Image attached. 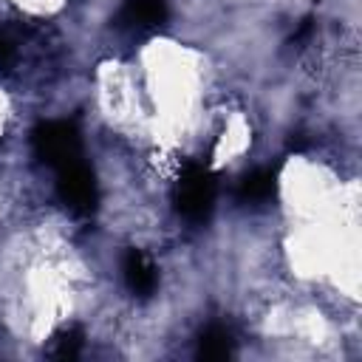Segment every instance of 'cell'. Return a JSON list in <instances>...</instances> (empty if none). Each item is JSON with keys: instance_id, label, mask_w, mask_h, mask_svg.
Segmentation results:
<instances>
[{"instance_id": "cell-1", "label": "cell", "mask_w": 362, "mask_h": 362, "mask_svg": "<svg viewBox=\"0 0 362 362\" xmlns=\"http://www.w3.org/2000/svg\"><path fill=\"white\" fill-rule=\"evenodd\" d=\"M34 150L37 156L59 170L76 158H82V139H79V130L74 122L68 119H54V122H42L37 130H34Z\"/></svg>"}, {"instance_id": "cell-2", "label": "cell", "mask_w": 362, "mask_h": 362, "mask_svg": "<svg viewBox=\"0 0 362 362\" xmlns=\"http://www.w3.org/2000/svg\"><path fill=\"white\" fill-rule=\"evenodd\" d=\"M215 204V178L201 164H189L175 187V206L189 221H204Z\"/></svg>"}, {"instance_id": "cell-3", "label": "cell", "mask_w": 362, "mask_h": 362, "mask_svg": "<svg viewBox=\"0 0 362 362\" xmlns=\"http://www.w3.org/2000/svg\"><path fill=\"white\" fill-rule=\"evenodd\" d=\"M57 192L62 198V204H68L74 212H90L96 206V181L90 167L76 158L65 167L57 170Z\"/></svg>"}, {"instance_id": "cell-4", "label": "cell", "mask_w": 362, "mask_h": 362, "mask_svg": "<svg viewBox=\"0 0 362 362\" xmlns=\"http://www.w3.org/2000/svg\"><path fill=\"white\" fill-rule=\"evenodd\" d=\"M167 20V0H124L116 25L122 28H156Z\"/></svg>"}, {"instance_id": "cell-5", "label": "cell", "mask_w": 362, "mask_h": 362, "mask_svg": "<svg viewBox=\"0 0 362 362\" xmlns=\"http://www.w3.org/2000/svg\"><path fill=\"white\" fill-rule=\"evenodd\" d=\"M122 274H124V283L133 294L139 297H150L156 291V266L150 263V257L139 249H130L124 255V263H122Z\"/></svg>"}, {"instance_id": "cell-6", "label": "cell", "mask_w": 362, "mask_h": 362, "mask_svg": "<svg viewBox=\"0 0 362 362\" xmlns=\"http://www.w3.org/2000/svg\"><path fill=\"white\" fill-rule=\"evenodd\" d=\"M277 189V175L274 170L269 167H260V170H252L243 181H240V198L249 201V204H263L274 195Z\"/></svg>"}, {"instance_id": "cell-7", "label": "cell", "mask_w": 362, "mask_h": 362, "mask_svg": "<svg viewBox=\"0 0 362 362\" xmlns=\"http://www.w3.org/2000/svg\"><path fill=\"white\" fill-rule=\"evenodd\" d=\"M232 354V337L221 325H209L198 339V356L201 359H226Z\"/></svg>"}, {"instance_id": "cell-8", "label": "cell", "mask_w": 362, "mask_h": 362, "mask_svg": "<svg viewBox=\"0 0 362 362\" xmlns=\"http://www.w3.org/2000/svg\"><path fill=\"white\" fill-rule=\"evenodd\" d=\"M79 348H82V334L79 331H68V334H62L57 339V348H51L48 354L54 359H74L79 354Z\"/></svg>"}, {"instance_id": "cell-9", "label": "cell", "mask_w": 362, "mask_h": 362, "mask_svg": "<svg viewBox=\"0 0 362 362\" xmlns=\"http://www.w3.org/2000/svg\"><path fill=\"white\" fill-rule=\"evenodd\" d=\"M6 51H8V45L3 42V37H0V57H6Z\"/></svg>"}]
</instances>
